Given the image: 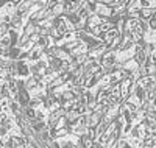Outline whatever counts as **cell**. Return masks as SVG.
I'll list each match as a JSON object with an SVG mask.
<instances>
[{
	"mask_svg": "<svg viewBox=\"0 0 156 148\" xmlns=\"http://www.w3.org/2000/svg\"><path fill=\"white\" fill-rule=\"evenodd\" d=\"M154 16V8H144V9H139V19L140 20H148L150 17Z\"/></svg>",
	"mask_w": 156,
	"mask_h": 148,
	"instance_id": "1",
	"label": "cell"
},
{
	"mask_svg": "<svg viewBox=\"0 0 156 148\" xmlns=\"http://www.w3.org/2000/svg\"><path fill=\"white\" fill-rule=\"evenodd\" d=\"M27 115L28 117H36V112H34V109H33V107H28V109H27Z\"/></svg>",
	"mask_w": 156,
	"mask_h": 148,
	"instance_id": "3",
	"label": "cell"
},
{
	"mask_svg": "<svg viewBox=\"0 0 156 148\" xmlns=\"http://www.w3.org/2000/svg\"><path fill=\"white\" fill-rule=\"evenodd\" d=\"M11 109L14 111V112H17V109H19V106H17V103H12V104H11Z\"/></svg>",
	"mask_w": 156,
	"mask_h": 148,
	"instance_id": "4",
	"label": "cell"
},
{
	"mask_svg": "<svg viewBox=\"0 0 156 148\" xmlns=\"http://www.w3.org/2000/svg\"><path fill=\"white\" fill-rule=\"evenodd\" d=\"M0 47H2V48H9L11 47V39H9L8 34L0 36Z\"/></svg>",
	"mask_w": 156,
	"mask_h": 148,
	"instance_id": "2",
	"label": "cell"
}]
</instances>
